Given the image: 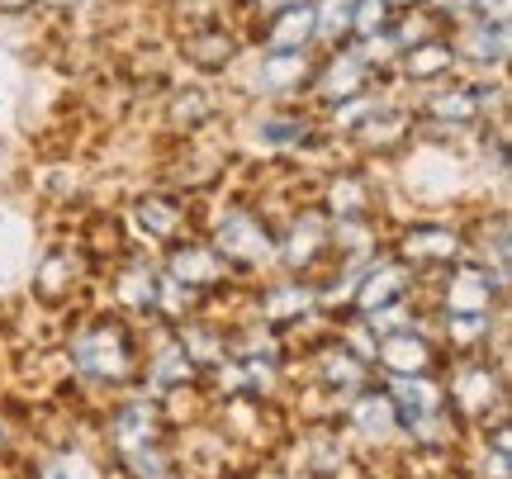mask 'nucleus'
I'll use <instances>...</instances> for the list:
<instances>
[{
	"label": "nucleus",
	"mask_w": 512,
	"mask_h": 479,
	"mask_svg": "<svg viewBox=\"0 0 512 479\" xmlns=\"http://www.w3.org/2000/svg\"><path fill=\"white\" fill-rule=\"evenodd\" d=\"M403 266H375L366 280H361V309L366 314H380V309H389V304H399L403 295Z\"/></svg>",
	"instance_id": "obj_8"
},
{
	"label": "nucleus",
	"mask_w": 512,
	"mask_h": 479,
	"mask_svg": "<svg viewBox=\"0 0 512 479\" xmlns=\"http://www.w3.org/2000/svg\"><path fill=\"white\" fill-rule=\"evenodd\" d=\"M313 34H318L313 5H285V10L271 19V29H266V48H271V53H304V43H309Z\"/></svg>",
	"instance_id": "obj_3"
},
{
	"label": "nucleus",
	"mask_w": 512,
	"mask_h": 479,
	"mask_svg": "<svg viewBox=\"0 0 512 479\" xmlns=\"http://www.w3.org/2000/svg\"><path fill=\"white\" fill-rule=\"evenodd\" d=\"M427 342L413 337V332H384L380 342V366L394 370V375H422L427 370Z\"/></svg>",
	"instance_id": "obj_4"
},
{
	"label": "nucleus",
	"mask_w": 512,
	"mask_h": 479,
	"mask_svg": "<svg viewBox=\"0 0 512 479\" xmlns=\"http://www.w3.org/2000/svg\"><path fill=\"white\" fill-rule=\"evenodd\" d=\"M152 442V413H147L143 404H133V408H124L119 413V446H147Z\"/></svg>",
	"instance_id": "obj_17"
},
{
	"label": "nucleus",
	"mask_w": 512,
	"mask_h": 479,
	"mask_svg": "<svg viewBox=\"0 0 512 479\" xmlns=\"http://www.w3.org/2000/svg\"><path fill=\"white\" fill-rule=\"evenodd\" d=\"M119 299H124L128 309H152L157 304V280L147 276V271H128L119 280Z\"/></svg>",
	"instance_id": "obj_20"
},
{
	"label": "nucleus",
	"mask_w": 512,
	"mask_h": 479,
	"mask_svg": "<svg viewBox=\"0 0 512 479\" xmlns=\"http://www.w3.org/2000/svg\"><path fill=\"white\" fill-rule=\"evenodd\" d=\"M43 5H53V10H62V5H72V0H43Z\"/></svg>",
	"instance_id": "obj_32"
},
{
	"label": "nucleus",
	"mask_w": 512,
	"mask_h": 479,
	"mask_svg": "<svg viewBox=\"0 0 512 479\" xmlns=\"http://www.w3.org/2000/svg\"><path fill=\"white\" fill-rule=\"evenodd\" d=\"M403 5H413V0H403Z\"/></svg>",
	"instance_id": "obj_33"
},
{
	"label": "nucleus",
	"mask_w": 512,
	"mask_h": 479,
	"mask_svg": "<svg viewBox=\"0 0 512 479\" xmlns=\"http://www.w3.org/2000/svg\"><path fill=\"white\" fill-rule=\"evenodd\" d=\"M384 24H389V0H356L351 5V29L361 38L384 34Z\"/></svg>",
	"instance_id": "obj_18"
},
{
	"label": "nucleus",
	"mask_w": 512,
	"mask_h": 479,
	"mask_svg": "<svg viewBox=\"0 0 512 479\" xmlns=\"http://www.w3.org/2000/svg\"><path fill=\"white\" fill-rule=\"evenodd\" d=\"M219 276H223V261L214 247H185L171 261V280H181V285H214Z\"/></svg>",
	"instance_id": "obj_7"
},
{
	"label": "nucleus",
	"mask_w": 512,
	"mask_h": 479,
	"mask_svg": "<svg viewBox=\"0 0 512 479\" xmlns=\"http://www.w3.org/2000/svg\"><path fill=\"white\" fill-rule=\"evenodd\" d=\"M489 332V314H451V337L456 342H475Z\"/></svg>",
	"instance_id": "obj_26"
},
{
	"label": "nucleus",
	"mask_w": 512,
	"mask_h": 479,
	"mask_svg": "<svg viewBox=\"0 0 512 479\" xmlns=\"http://www.w3.org/2000/svg\"><path fill=\"white\" fill-rule=\"evenodd\" d=\"M185 356L181 351H166L162 361H157V375H162V380H185V375H190V366H181Z\"/></svg>",
	"instance_id": "obj_27"
},
{
	"label": "nucleus",
	"mask_w": 512,
	"mask_h": 479,
	"mask_svg": "<svg viewBox=\"0 0 512 479\" xmlns=\"http://www.w3.org/2000/svg\"><path fill=\"white\" fill-rule=\"evenodd\" d=\"M470 10H484V19H494V24H508V10H512V0H475Z\"/></svg>",
	"instance_id": "obj_28"
},
{
	"label": "nucleus",
	"mask_w": 512,
	"mask_h": 479,
	"mask_svg": "<svg viewBox=\"0 0 512 479\" xmlns=\"http://www.w3.org/2000/svg\"><path fill=\"white\" fill-rule=\"evenodd\" d=\"M356 375H361V370H356V366H351V361H347V351H342L337 361H328V380H342V385H351Z\"/></svg>",
	"instance_id": "obj_29"
},
{
	"label": "nucleus",
	"mask_w": 512,
	"mask_h": 479,
	"mask_svg": "<svg viewBox=\"0 0 512 479\" xmlns=\"http://www.w3.org/2000/svg\"><path fill=\"white\" fill-rule=\"evenodd\" d=\"M446 299H451V314H489L494 280L484 276V271H460V276L446 285Z\"/></svg>",
	"instance_id": "obj_5"
},
{
	"label": "nucleus",
	"mask_w": 512,
	"mask_h": 479,
	"mask_svg": "<svg viewBox=\"0 0 512 479\" xmlns=\"http://www.w3.org/2000/svg\"><path fill=\"white\" fill-rule=\"evenodd\" d=\"M394 404V413L399 418H422V413H432L437 408V389L432 385H413V375H403V389H399V399H389Z\"/></svg>",
	"instance_id": "obj_16"
},
{
	"label": "nucleus",
	"mask_w": 512,
	"mask_h": 479,
	"mask_svg": "<svg viewBox=\"0 0 512 479\" xmlns=\"http://www.w3.org/2000/svg\"><path fill=\"white\" fill-rule=\"evenodd\" d=\"M304 304H309V290H299V285H285V290H275V295L266 299L271 318H285V314H294V309H304Z\"/></svg>",
	"instance_id": "obj_25"
},
{
	"label": "nucleus",
	"mask_w": 512,
	"mask_h": 479,
	"mask_svg": "<svg viewBox=\"0 0 512 479\" xmlns=\"http://www.w3.org/2000/svg\"><path fill=\"white\" fill-rule=\"evenodd\" d=\"M361 86H366V62H361V57H347V53L332 57V67L323 72V81H318V91L328 95V100H337V105L351 100Z\"/></svg>",
	"instance_id": "obj_9"
},
{
	"label": "nucleus",
	"mask_w": 512,
	"mask_h": 479,
	"mask_svg": "<svg viewBox=\"0 0 512 479\" xmlns=\"http://www.w3.org/2000/svg\"><path fill=\"white\" fill-rule=\"evenodd\" d=\"M219 257H238V261H266L271 257V233L252 219V214H228L219 223Z\"/></svg>",
	"instance_id": "obj_2"
},
{
	"label": "nucleus",
	"mask_w": 512,
	"mask_h": 479,
	"mask_svg": "<svg viewBox=\"0 0 512 479\" xmlns=\"http://www.w3.org/2000/svg\"><path fill=\"white\" fill-rule=\"evenodd\" d=\"M138 228H143L147 238H171V233L181 228V214L166 200H143L138 204Z\"/></svg>",
	"instance_id": "obj_15"
},
{
	"label": "nucleus",
	"mask_w": 512,
	"mask_h": 479,
	"mask_svg": "<svg viewBox=\"0 0 512 479\" xmlns=\"http://www.w3.org/2000/svg\"><path fill=\"white\" fill-rule=\"evenodd\" d=\"M328 200H332V214H347L351 219V214H361V209H366V185L351 181V176H342V181L332 185Z\"/></svg>",
	"instance_id": "obj_23"
},
{
	"label": "nucleus",
	"mask_w": 512,
	"mask_h": 479,
	"mask_svg": "<svg viewBox=\"0 0 512 479\" xmlns=\"http://www.w3.org/2000/svg\"><path fill=\"white\" fill-rule=\"evenodd\" d=\"M451 62H456L451 43H422V48L408 53V76H413V81H432V76L451 72Z\"/></svg>",
	"instance_id": "obj_13"
},
{
	"label": "nucleus",
	"mask_w": 512,
	"mask_h": 479,
	"mask_svg": "<svg viewBox=\"0 0 512 479\" xmlns=\"http://www.w3.org/2000/svg\"><path fill=\"white\" fill-rule=\"evenodd\" d=\"M304 138V124L299 119H266L261 124V143L266 148H285V143H299Z\"/></svg>",
	"instance_id": "obj_24"
},
{
	"label": "nucleus",
	"mask_w": 512,
	"mask_h": 479,
	"mask_svg": "<svg viewBox=\"0 0 512 479\" xmlns=\"http://www.w3.org/2000/svg\"><path fill=\"white\" fill-rule=\"evenodd\" d=\"M29 5H34V0H0V10H5V15H19V10H29Z\"/></svg>",
	"instance_id": "obj_30"
},
{
	"label": "nucleus",
	"mask_w": 512,
	"mask_h": 479,
	"mask_svg": "<svg viewBox=\"0 0 512 479\" xmlns=\"http://www.w3.org/2000/svg\"><path fill=\"white\" fill-rule=\"evenodd\" d=\"M479 110H484V105H479L475 86H451V91L432 95V105H427V114L441 119V124H470Z\"/></svg>",
	"instance_id": "obj_11"
},
{
	"label": "nucleus",
	"mask_w": 512,
	"mask_h": 479,
	"mask_svg": "<svg viewBox=\"0 0 512 479\" xmlns=\"http://www.w3.org/2000/svg\"><path fill=\"white\" fill-rule=\"evenodd\" d=\"M441 10H470V5H475V0H437Z\"/></svg>",
	"instance_id": "obj_31"
},
{
	"label": "nucleus",
	"mask_w": 512,
	"mask_h": 479,
	"mask_svg": "<svg viewBox=\"0 0 512 479\" xmlns=\"http://www.w3.org/2000/svg\"><path fill=\"white\" fill-rule=\"evenodd\" d=\"M460 53L475 57V62H503V57H508V24L479 19L475 29L460 38Z\"/></svg>",
	"instance_id": "obj_10"
},
{
	"label": "nucleus",
	"mask_w": 512,
	"mask_h": 479,
	"mask_svg": "<svg viewBox=\"0 0 512 479\" xmlns=\"http://www.w3.org/2000/svg\"><path fill=\"white\" fill-rule=\"evenodd\" d=\"M351 5H356V0H323V5H313L318 34H342V29H351Z\"/></svg>",
	"instance_id": "obj_22"
},
{
	"label": "nucleus",
	"mask_w": 512,
	"mask_h": 479,
	"mask_svg": "<svg viewBox=\"0 0 512 479\" xmlns=\"http://www.w3.org/2000/svg\"><path fill=\"white\" fill-rule=\"evenodd\" d=\"M72 361L86 375H100V380H114L128 370V342L119 328H91L86 337H76Z\"/></svg>",
	"instance_id": "obj_1"
},
{
	"label": "nucleus",
	"mask_w": 512,
	"mask_h": 479,
	"mask_svg": "<svg viewBox=\"0 0 512 479\" xmlns=\"http://www.w3.org/2000/svg\"><path fill=\"white\" fill-rule=\"evenodd\" d=\"M403 252L413 261H451L456 257V233L441 228V223H418V228L403 238Z\"/></svg>",
	"instance_id": "obj_6"
},
{
	"label": "nucleus",
	"mask_w": 512,
	"mask_h": 479,
	"mask_svg": "<svg viewBox=\"0 0 512 479\" xmlns=\"http://www.w3.org/2000/svg\"><path fill=\"white\" fill-rule=\"evenodd\" d=\"M456 394H460V404L465 408H484L489 399H494V375H489V370H465Z\"/></svg>",
	"instance_id": "obj_21"
},
{
	"label": "nucleus",
	"mask_w": 512,
	"mask_h": 479,
	"mask_svg": "<svg viewBox=\"0 0 512 479\" xmlns=\"http://www.w3.org/2000/svg\"><path fill=\"white\" fill-rule=\"evenodd\" d=\"M351 418H356V427H361L366 437H384V432H394V423H399V413H394V404H389L384 394H366Z\"/></svg>",
	"instance_id": "obj_12"
},
{
	"label": "nucleus",
	"mask_w": 512,
	"mask_h": 479,
	"mask_svg": "<svg viewBox=\"0 0 512 479\" xmlns=\"http://www.w3.org/2000/svg\"><path fill=\"white\" fill-rule=\"evenodd\" d=\"M190 57H195L200 67H223V62L233 57V38L228 34H195L190 38Z\"/></svg>",
	"instance_id": "obj_19"
},
{
	"label": "nucleus",
	"mask_w": 512,
	"mask_h": 479,
	"mask_svg": "<svg viewBox=\"0 0 512 479\" xmlns=\"http://www.w3.org/2000/svg\"><path fill=\"white\" fill-rule=\"evenodd\" d=\"M304 76V53H271L261 62V86L271 91H294Z\"/></svg>",
	"instance_id": "obj_14"
}]
</instances>
